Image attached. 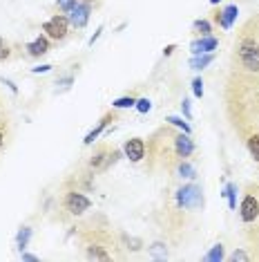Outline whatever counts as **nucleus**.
I'll return each instance as SVG.
<instances>
[{"mask_svg": "<svg viewBox=\"0 0 259 262\" xmlns=\"http://www.w3.org/2000/svg\"><path fill=\"white\" fill-rule=\"evenodd\" d=\"M239 217L246 224H250V222H255L259 217V190H250L244 197V202L239 206Z\"/></svg>", "mask_w": 259, "mask_h": 262, "instance_id": "obj_5", "label": "nucleus"}, {"mask_svg": "<svg viewBox=\"0 0 259 262\" xmlns=\"http://www.w3.org/2000/svg\"><path fill=\"white\" fill-rule=\"evenodd\" d=\"M87 256L94 258V260H110V253H105L103 247H98V244H92V247L87 249Z\"/></svg>", "mask_w": 259, "mask_h": 262, "instance_id": "obj_18", "label": "nucleus"}, {"mask_svg": "<svg viewBox=\"0 0 259 262\" xmlns=\"http://www.w3.org/2000/svg\"><path fill=\"white\" fill-rule=\"evenodd\" d=\"M116 157H119V150H114V148L110 150V148H105V146H101V148L92 155V159H89V168L96 173H103L116 162Z\"/></svg>", "mask_w": 259, "mask_h": 262, "instance_id": "obj_4", "label": "nucleus"}, {"mask_svg": "<svg viewBox=\"0 0 259 262\" xmlns=\"http://www.w3.org/2000/svg\"><path fill=\"white\" fill-rule=\"evenodd\" d=\"M230 260H232V262H237V260H248V256H246L244 251H235V253L230 256Z\"/></svg>", "mask_w": 259, "mask_h": 262, "instance_id": "obj_31", "label": "nucleus"}, {"mask_svg": "<svg viewBox=\"0 0 259 262\" xmlns=\"http://www.w3.org/2000/svg\"><path fill=\"white\" fill-rule=\"evenodd\" d=\"M194 32H199L201 36H210V23L208 20H194Z\"/></svg>", "mask_w": 259, "mask_h": 262, "instance_id": "obj_23", "label": "nucleus"}, {"mask_svg": "<svg viewBox=\"0 0 259 262\" xmlns=\"http://www.w3.org/2000/svg\"><path fill=\"white\" fill-rule=\"evenodd\" d=\"M217 38H212V36H201V41H194L190 45V50H192V54H208V52H212V50H217Z\"/></svg>", "mask_w": 259, "mask_h": 262, "instance_id": "obj_11", "label": "nucleus"}, {"mask_svg": "<svg viewBox=\"0 0 259 262\" xmlns=\"http://www.w3.org/2000/svg\"><path fill=\"white\" fill-rule=\"evenodd\" d=\"M85 2H92V0H85Z\"/></svg>", "mask_w": 259, "mask_h": 262, "instance_id": "obj_39", "label": "nucleus"}, {"mask_svg": "<svg viewBox=\"0 0 259 262\" xmlns=\"http://www.w3.org/2000/svg\"><path fill=\"white\" fill-rule=\"evenodd\" d=\"M110 119H112V114H105V117H103L101 121H98V126H96V128H92V130L87 132V137H85V139H83V144H85V146L94 144V139H96V137L101 135L103 130H105V126H107V121H110Z\"/></svg>", "mask_w": 259, "mask_h": 262, "instance_id": "obj_13", "label": "nucleus"}, {"mask_svg": "<svg viewBox=\"0 0 259 262\" xmlns=\"http://www.w3.org/2000/svg\"><path fill=\"white\" fill-rule=\"evenodd\" d=\"M150 253H152V258H156V260H165V258H168V249H165V244H161V242L152 244Z\"/></svg>", "mask_w": 259, "mask_h": 262, "instance_id": "obj_19", "label": "nucleus"}, {"mask_svg": "<svg viewBox=\"0 0 259 262\" xmlns=\"http://www.w3.org/2000/svg\"><path fill=\"white\" fill-rule=\"evenodd\" d=\"M89 206H92L89 197H85V195L78 193V190H69V193L65 195V208L71 213V215H83Z\"/></svg>", "mask_w": 259, "mask_h": 262, "instance_id": "obj_6", "label": "nucleus"}, {"mask_svg": "<svg viewBox=\"0 0 259 262\" xmlns=\"http://www.w3.org/2000/svg\"><path fill=\"white\" fill-rule=\"evenodd\" d=\"M22 260H27V262H38V258L31 256V253H25V251H22Z\"/></svg>", "mask_w": 259, "mask_h": 262, "instance_id": "obj_33", "label": "nucleus"}, {"mask_svg": "<svg viewBox=\"0 0 259 262\" xmlns=\"http://www.w3.org/2000/svg\"><path fill=\"white\" fill-rule=\"evenodd\" d=\"M177 173H179V177H186V179L194 177V168H192L188 162H183V159H181V164L177 166Z\"/></svg>", "mask_w": 259, "mask_h": 262, "instance_id": "obj_21", "label": "nucleus"}, {"mask_svg": "<svg viewBox=\"0 0 259 262\" xmlns=\"http://www.w3.org/2000/svg\"><path fill=\"white\" fill-rule=\"evenodd\" d=\"M116 110H123V108H132V105H136V99H134V96H121V99H116L114 103Z\"/></svg>", "mask_w": 259, "mask_h": 262, "instance_id": "obj_22", "label": "nucleus"}, {"mask_svg": "<svg viewBox=\"0 0 259 262\" xmlns=\"http://www.w3.org/2000/svg\"><path fill=\"white\" fill-rule=\"evenodd\" d=\"M192 92H194V96H203V81H201V79H194V81H192Z\"/></svg>", "mask_w": 259, "mask_h": 262, "instance_id": "obj_27", "label": "nucleus"}, {"mask_svg": "<svg viewBox=\"0 0 259 262\" xmlns=\"http://www.w3.org/2000/svg\"><path fill=\"white\" fill-rule=\"evenodd\" d=\"M76 2H78V0H58V7H61V9L65 11V14H69L71 7H74Z\"/></svg>", "mask_w": 259, "mask_h": 262, "instance_id": "obj_28", "label": "nucleus"}, {"mask_svg": "<svg viewBox=\"0 0 259 262\" xmlns=\"http://www.w3.org/2000/svg\"><path fill=\"white\" fill-rule=\"evenodd\" d=\"M7 126V121H4V114H2V110H0V128H4Z\"/></svg>", "mask_w": 259, "mask_h": 262, "instance_id": "obj_37", "label": "nucleus"}, {"mask_svg": "<svg viewBox=\"0 0 259 262\" xmlns=\"http://www.w3.org/2000/svg\"><path fill=\"white\" fill-rule=\"evenodd\" d=\"M49 70H52V65H40V68H34L31 72H34V74H40V72H49Z\"/></svg>", "mask_w": 259, "mask_h": 262, "instance_id": "obj_32", "label": "nucleus"}, {"mask_svg": "<svg viewBox=\"0 0 259 262\" xmlns=\"http://www.w3.org/2000/svg\"><path fill=\"white\" fill-rule=\"evenodd\" d=\"M67 29H69V18L67 16H52V18L47 20V23H43V32L47 34L49 38H54V41H63V38L67 36Z\"/></svg>", "mask_w": 259, "mask_h": 262, "instance_id": "obj_3", "label": "nucleus"}, {"mask_svg": "<svg viewBox=\"0 0 259 262\" xmlns=\"http://www.w3.org/2000/svg\"><path fill=\"white\" fill-rule=\"evenodd\" d=\"M221 195H226V197H228V206L235 211V208H237V186L235 184H226V188H223Z\"/></svg>", "mask_w": 259, "mask_h": 262, "instance_id": "obj_17", "label": "nucleus"}, {"mask_svg": "<svg viewBox=\"0 0 259 262\" xmlns=\"http://www.w3.org/2000/svg\"><path fill=\"white\" fill-rule=\"evenodd\" d=\"M212 61H214V56L210 54V52L208 54H196V56H192L190 59V68L192 70H203V68H208Z\"/></svg>", "mask_w": 259, "mask_h": 262, "instance_id": "obj_14", "label": "nucleus"}, {"mask_svg": "<svg viewBox=\"0 0 259 262\" xmlns=\"http://www.w3.org/2000/svg\"><path fill=\"white\" fill-rule=\"evenodd\" d=\"M237 16H239V7H237V5H228V7H223V9L217 14V23L221 25L223 29H230L232 25H235Z\"/></svg>", "mask_w": 259, "mask_h": 262, "instance_id": "obj_10", "label": "nucleus"}, {"mask_svg": "<svg viewBox=\"0 0 259 262\" xmlns=\"http://www.w3.org/2000/svg\"><path fill=\"white\" fill-rule=\"evenodd\" d=\"M4 59H9V45L0 38V61H4Z\"/></svg>", "mask_w": 259, "mask_h": 262, "instance_id": "obj_29", "label": "nucleus"}, {"mask_svg": "<svg viewBox=\"0 0 259 262\" xmlns=\"http://www.w3.org/2000/svg\"><path fill=\"white\" fill-rule=\"evenodd\" d=\"M27 54L29 56H43V54H47L49 52V41L45 36H38L36 41H31V43H27Z\"/></svg>", "mask_w": 259, "mask_h": 262, "instance_id": "obj_12", "label": "nucleus"}, {"mask_svg": "<svg viewBox=\"0 0 259 262\" xmlns=\"http://www.w3.org/2000/svg\"><path fill=\"white\" fill-rule=\"evenodd\" d=\"M125 155H128L132 162H141L143 157H145V141L141 139V137H134V139H128L123 146Z\"/></svg>", "mask_w": 259, "mask_h": 262, "instance_id": "obj_9", "label": "nucleus"}, {"mask_svg": "<svg viewBox=\"0 0 259 262\" xmlns=\"http://www.w3.org/2000/svg\"><path fill=\"white\" fill-rule=\"evenodd\" d=\"M29 238H31V229L29 226H22V229L18 231V235H16V247L20 249V251H25L27 244H29Z\"/></svg>", "mask_w": 259, "mask_h": 262, "instance_id": "obj_15", "label": "nucleus"}, {"mask_svg": "<svg viewBox=\"0 0 259 262\" xmlns=\"http://www.w3.org/2000/svg\"><path fill=\"white\" fill-rule=\"evenodd\" d=\"M217 2H219V0H210V5H217Z\"/></svg>", "mask_w": 259, "mask_h": 262, "instance_id": "obj_38", "label": "nucleus"}, {"mask_svg": "<svg viewBox=\"0 0 259 262\" xmlns=\"http://www.w3.org/2000/svg\"><path fill=\"white\" fill-rule=\"evenodd\" d=\"M2 83H4V86H7V87H9V90H11V92H18V87L13 86L11 81H7V79H2Z\"/></svg>", "mask_w": 259, "mask_h": 262, "instance_id": "obj_34", "label": "nucleus"}, {"mask_svg": "<svg viewBox=\"0 0 259 262\" xmlns=\"http://www.w3.org/2000/svg\"><path fill=\"white\" fill-rule=\"evenodd\" d=\"M71 83H74V77L67 74V77H63V79H58V81H56V90H69Z\"/></svg>", "mask_w": 259, "mask_h": 262, "instance_id": "obj_25", "label": "nucleus"}, {"mask_svg": "<svg viewBox=\"0 0 259 262\" xmlns=\"http://www.w3.org/2000/svg\"><path fill=\"white\" fill-rule=\"evenodd\" d=\"M203 260L205 262H221L223 260V247H221V244H214V247L205 253Z\"/></svg>", "mask_w": 259, "mask_h": 262, "instance_id": "obj_16", "label": "nucleus"}, {"mask_svg": "<svg viewBox=\"0 0 259 262\" xmlns=\"http://www.w3.org/2000/svg\"><path fill=\"white\" fill-rule=\"evenodd\" d=\"M165 121L172 123V126H177V128H181L183 132H188V135H190V126H188L183 119H179V117H165Z\"/></svg>", "mask_w": 259, "mask_h": 262, "instance_id": "obj_24", "label": "nucleus"}, {"mask_svg": "<svg viewBox=\"0 0 259 262\" xmlns=\"http://www.w3.org/2000/svg\"><path fill=\"white\" fill-rule=\"evenodd\" d=\"M177 204L181 208H199L203 204V195H201V188L196 184H188L183 188H179L177 193Z\"/></svg>", "mask_w": 259, "mask_h": 262, "instance_id": "obj_2", "label": "nucleus"}, {"mask_svg": "<svg viewBox=\"0 0 259 262\" xmlns=\"http://www.w3.org/2000/svg\"><path fill=\"white\" fill-rule=\"evenodd\" d=\"M4 141H7V135H4V132H2V128H0V148L4 146Z\"/></svg>", "mask_w": 259, "mask_h": 262, "instance_id": "obj_35", "label": "nucleus"}, {"mask_svg": "<svg viewBox=\"0 0 259 262\" xmlns=\"http://www.w3.org/2000/svg\"><path fill=\"white\" fill-rule=\"evenodd\" d=\"M239 63L248 72H259V38L257 36H244L237 47Z\"/></svg>", "mask_w": 259, "mask_h": 262, "instance_id": "obj_1", "label": "nucleus"}, {"mask_svg": "<svg viewBox=\"0 0 259 262\" xmlns=\"http://www.w3.org/2000/svg\"><path fill=\"white\" fill-rule=\"evenodd\" d=\"M172 52H174V45H168V47H165V50H163V54H165V56H170V54H172Z\"/></svg>", "mask_w": 259, "mask_h": 262, "instance_id": "obj_36", "label": "nucleus"}, {"mask_svg": "<svg viewBox=\"0 0 259 262\" xmlns=\"http://www.w3.org/2000/svg\"><path fill=\"white\" fill-rule=\"evenodd\" d=\"M181 110H183V114H186V119L190 121V119H192V110H190V101H188V99H183Z\"/></svg>", "mask_w": 259, "mask_h": 262, "instance_id": "obj_30", "label": "nucleus"}, {"mask_svg": "<svg viewBox=\"0 0 259 262\" xmlns=\"http://www.w3.org/2000/svg\"><path fill=\"white\" fill-rule=\"evenodd\" d=\"M136 110H138L141 114L150 112V110H152V101H150V99H138V101H136Z\"/></svg>", "mask_w": 259, "mask_h": 262, "instance_id": "obj_26", "label": "nucleus"}, {"mask_svg": "<svg viewBox=\"0 0 259 262\" xmlns=\"http://www.w3.org/2000/svg\"><path fill=\"white\" fill-rule=\"evenodd\" d=\"M172 144H174V155H177L179 159H186L194 153V144H192L188 132H181V135L172 137Z\"/></svg>", "mask_w": 259, "mask_h": 262, "instance_id": "obj_8", "label": "nucleus"}, {"mask_svg": "<svg viewBox=\"0 0 259 262\" xmlns=\"http://www.w3.org/2000/svg\"><path fill=\"white\" fill-rule=\"evenodd\" d=\"M248 153L253 155L255 162H259V132H257V135H253V137L248 139Z\"/></svg>", "mask_w": 259, "mask_h": 262, "instance_id": "obj_20", "label": "nucleus"}, {"mask_svg": "<svg viewBox=\"0 0 259 262\" xmlns=\"http://www.w3.org/2000/svg\"><path fill=\"white\" fill-rule=\"evenodd\" d=\"M89 11H92V7H89V2H76L74 7H71V11H69V25H74L76 29H83L85 25H87V20H89Z\"/></svg>", "mask_w": 259, "mask_h": 262, "instance_id": "obj_7", "label": "nucleus"}]
</instances>
